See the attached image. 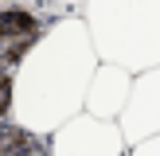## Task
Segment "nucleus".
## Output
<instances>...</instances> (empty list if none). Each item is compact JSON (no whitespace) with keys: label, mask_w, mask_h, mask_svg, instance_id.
Instances as JSON below:
<instances>
[{"label":"nucleus","mask_w":160,"mask_h":156,"mask_svg":"<svg viewBox=\"0 0 160 156\" xmlns=\"http://www.w3.org/2000/svg\"><path fill=\"white\" fill-rule=\"evenodd\" d=\"M98 62L102 59L90 43L86 20H59L47 35L35 39V47L16 66L12 117L39 137L55 133L86 105V86Z\"/></svg>","instance_id":"nucleus-1"},{"label":"nucleus","mask_w":160,"mask_h":156,"mask_svg":"<svg viewBox=\"0 0 160 156\" xmlns=\"http://www.w3.org/2000/svg\"><path fill=\"white\" fill-rule=\"evenodd\" d=\"M86 31L102 62L125 70L160 62V0H86Z\"/></svg>","instance_id":"nucleus-2"},{"label":"nucleus","mask_w":160,"mask_h":156,"mask_svg":"<svg viewBox=\"0 0 160 156\" xmlns=\"http://www.w3.org/2000/svg\"><path fill=\"white\" fill-rule=\"evenodd\" d=\"M121 148H125L121 125L106 121L98 113H82V109L74 117H67L51 137V152H62V156H74V152H82V156H113Z\"/></svg>","instance_id":"nucleus-3"},{"label":"nucleus","mask_w":160,"mask_h":156,"mask_svg":"<svg viewBox=\"0 0 160 156\" xmlns=\"http://www.w3.org/2000/svg\"><path fill=\"white\" fill-rule=\"evenodd\" d=\"M137 82L129 86V98L121 109V133L125 144H137V140L152 137L160 129V62L148 70H137Z\"/></svg>","instance_id":"nucleus-4"},{"label":"nucleus","mask_w":160,"mask_h":156,"mask_svg":"<svg viewBox=\"0 0 160 156\" xmlns=\"http://www.w3.org/2000/svg\"><path fill=\"white\" fill-rule=\"evenodd\" d=\"M129 70L117 66V62H102L98 70H94L90 86H86V109L98 117H106V121H113V117H121L125 109V98H129Z\"/></svg>","instance_id":"nucleus-5"},{"label":"nucleus","mask_w":160,"mask_h":156,"mask_svg":"<svg viewBox=\"0 0 160 156\" xmlns=\"http://www.w3.org/2000/svg\"><path fill=\"white\" fill-rule=\"evenodd\" d=\"M43 35L39 31V20L23 8H0V70L20 66V59L35 47V39Z\"/></svg>","instance_id":"nucleus-6"},{"label":"nucleus","mask_w":160,"mask_h":156,"mask_svg":"<svg viewBox=\"0 0 160 156\" xmlns=\"http://www.w3.org/2000/svg\"><path fill=\"white\" fill-rule=\"evenodd\" d=\"M0 152H20V156H28V152H47V148H43V140H39V133H31L28 125H20V121H0Z\"/></svg>","instance_id":"nucleus-7"},{"label":"nucleus","mask_w":160,"mask_h":156,"mask_svg":"<svg viewBox=\"0 0 160 156\" xmlns=\"http://www.w3.org/2000/svg\"><path fill=\"white\" fill-rule=\"evenodd\" d=\"M12 94H16L12 70H0V117H8V113H12Z\"/></svg>","instance_id":"nucleus-8"},{"label":"nucleus","mask_w":160,"mask_h":156,"mask_svg":"<svg viewBox=\"0 0 160 156\" xmlns=\"http://www.w3.org/2000/svg\"><path fill=\"white\" fill-rule=\"evenodd\" d=\"M137 152H141V156H156V152H160V129L152 133V137L137 140Z\"/></svg>","instance_id":"nucleus-9"},{"label":"nucleus","mask_w":160,"mask_h":156,"mask_svg":"<svg viewBox=\"0 0 160 156\" xmlns=\"http://www.w3.org/2000/svg\"><path fill=\"white\" fill-rule=\"evenodd\" d=\"M0 4H4V0H0Z\"/></svg>","instance_id":"nucleus-10"}]
</instances>
